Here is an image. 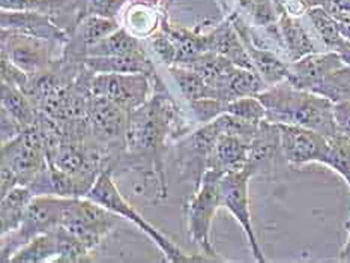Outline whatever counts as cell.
<instances>
[{"label": "cell", "mask_w": 350, "mask_h": 263, "mask_svg": "<svg viewBox=\"0 0 350 263\" xmlns=\"http://www.w3.org/2000/svg\"><path fill=\"white\" fill-rule=\"evenodd\" d=\"M346 230H347V238H346V243H345L343 248L340 250L338 260L345 262V263H350V218L346 223Z\"/></svg>", "instance_id": "42"}, {"label": "cell", "mask_w": 350, "mask_h": 263, "mask_svg": "<svg viewBox=\"0 0 350 263\" xmlns=\"http://www.w3.org/2000/svg\"><path fill=\"white\" fill-rule=\"evenodd\" d=\"M221 176L223 173L206 170L202 178L200 186L197 188L188 203L189 238L211 262H223L211 243L212 221H214L217 210L221 208V191H219Z\"/></svg>", "instance_id": "7"}, {"label": "cell", "mask_w": 350, "mask_h": 263, "mask_svg": "<svg viewBox=\"0 0 350 263\" xmlns=\"http://www.w3.org/2000/svg\"><path fill=\"white\" fill-rule=\"evenodd\" d=\"M334 115H336L338 133L350 139V101L336 104V107H334Z\"/></svg>", "instance_id": "41"}, {"label": "cell", "mask_w": 350, "mask_h": 263, "mask_svg": "<svg viewBox=\"0 0 350 263\" xmlns=\"http://www.w3.org/2000/svg\"><path fill=\"white\" fill-rule=\"evenodd\" d=\"M90 90L113 101L122 110L131 113L149 100L154 92V80L142 72H103L94 74Z\"/></svg>", "instance_id": "12"}, {"label": "cell", "mask_w": 350, "mask_h": 263, "mask_svg": "<svg viewBox=\"0 0 350 263\" xmlns=\"http://www.w3.org/2000/svg\"><path fill=\"white\" fill-rule=\"evenodd\" d=\"M278 8V32L281 40V49H283V55L286 56L287 62H295L304 56L311 55V53L319 51L316 45L311 40V35L307 27L302 25L298 15H293L288 12L286 8L277 2Z\"/></svg>", "instance_id": "18"}, {"label": "cell", "mask_w": 350, "mask_h": 263, "mask_svg": "<svg viewBox=\"0 0 350 263\" xmlns=\"http://www.w3.org/2000/svg\"><path fill=\"white\" fill-rule=\"evenodd\" d=\"M208 41L211 51L229 59L236 66L254 70V65L251 62L245 45H243L239 33L236 32L229 17H226V20L208 32Z\"/></svg>", "instance_id": "21"}, {"label": "cell", "mask_w": 350, "mask_h": 263, "mask_svg": "<svg viewBox=\"0 0 350 263\" xmlns=\"http://www.w3.org/2000/svg\"><path fill=\"white\" fill-rule=\"evenodd\" d=\"M250 163V143L238 135L221 134L209 155L208 170L223 173L245 169Z\"/></svg>", "instance_id": "19"}, {"label": "cell", "mask_w": 350, "mask_h": 263, "mask_svg": "<svg viewBox=\"0 0 350 263\" xmlns=\"http://www.w3.org/2000/svg\"><path fill=\"white\" fill-rule=\"evenodd\" d=\"M221 134L223 128L217 117L176 140V161L180 167V178L185 182H193L194 190L202 184V178L208 170L209 155Z\"/></svg>", "instance_id": "9"}, {"label": "cell", "mask_w": 350, "mask_h": 263, "mask_svg": "<svg viewBox=\"0 0 350 263\" xmlns=\"http://www.w3.org/2000/svg\"><path fill=\"white\" fill-rule=\"evenodd\" d=\"M307 17L310 18L311 25L321 38L325 47L336 51L341 44L346 41L345 35L341 33L340 23L332 17V15L322 6H311L307 10Z\"/></svg>", "instance_id": "31"}, {"label": "cell", "mask_w": 350, "mask_h": 263, "mask_svg": "<svg viewBox=\"0 0 350 263\" xmlns=\"http://www.w3.org/2000/svg\"><path fill=\"white\" fill-rule=\"evenodd\" d=\"M65 203L66 197L59 195H35L20 227L2 236L0 260L3 263L11 262L15 253H18L30 240L57 229L62 224Z\"/></svg>", "instance_id": "6"}, {"label": "cell", "mask_w": 350, "mask_h": 263, "mask_svg": "<svg viewBox=\"0 0 350 263\" xmlns=\"http://www.w3.org/2000/svg\"><path fill=\"white\" fill-rule=\"evenodd\" d=\"M88 199L100 203L104 208H107L113 212L118 214L120 218L134 223L144 235H146L152 243H154L164 258L170 263H188V262H211L209 258L204 254H188L180 247L167 238L164 233L159 232L157 227H154L150 223H148L144 218L137 212V210L129 205V203L124 199V195L120 194L118 186L113 180V173L110 170L103 171L100 178L96 179L92 190L86 195Z\"/></svg>", "instance_id": "4"}, {"label": "cell", "mask_w": 350, "mask_h": 263, "mask_svg": "<svg viewBox=\"0 0 350 263\" xmlns=\"http://www.w3.org/2000/svg\"><path fill=\"white\" fill-rule=\"evenodd\" d=\"M33 197L35 194L26 185L15 186L3 195L2 203H0V225H2L0 235L3 236L20 227Z\"/></svg>", "instance_id": "25"}, {"label": "cell", "mask_w": 350, "mask_h": 263, "mask_svg": "<svg viewBox=\"0 0 350 263\" xmlns=\"http://www.w3.org/2000/svg\"><path fill=\"white\" fill-rule=\"evenodd\" d=\"M169 72L174 83H176L178 89L180 90V95L185 98L187 102L203 100V98H217V100H219L217 89L208 85L202 75L197 74L191 68L173 65L169 68Z\"/></svg>", "instance_id": "28"}, {"label": "cell", "mask_w": 350, "mask_h": 263, "mask_svg": "<svg viewBox=\"0 0 350 263\" xmlns=\"http://www.w3.org/2000/svg\"><path fill=\"white\" fill-rule=\"evenodd\" d=\"M164 32L170 36V40L176 45L178 50V60L176 65L187 66L194 59L202 56L203 53L209 50L208 33H197L194 30H189L184 26L174 25L167 14H161V23H159Z\"/></svg>", "instance_id": "22"}, {"label": "cell", "mask_w": 350, "mask_h": 263, "mask_svg": "<svg viewBox=\"0 0 350 263\" xmlns=\"http://www.w3.org/2000/svg\"><path fill=\"white\" fill-rule=\"evenodd\" d=\"M85 65L88 70L95 74L142 72L149 75V77L154 80V85L157 81L161 80V77H159L155 70L154 62H152V59L144 50L126 56H88L85 59Z\"/></svg>", "instance_id": "20"}, {"label": "cell", "mask_w": 350, "mask_h": 263, "mask_svg": "<svg viewBox=\"0 0 350 263\" xmlns=\"http://www.w3.org/2000/svg\"><path fill=\"white\" fill-rule=\"evenodd\" d=\"M0 95H2V109L23 128V131L36 124L40 110L21 89L2 81Z\"/></svg>", "instance_id": "24"}, {"label": "cell", "mask_w": 350, "mask_h": 263, "mask_svg": "<svg viewBox=\"0 0 350 263\" xmlns=\"http://www.w3.org/2000/svg\"><path fill=\"white\" fill-rule=\"evenodd\" d=\"M59 254V236L55 229L30 240V243L23 247L18 253H15V255L11 259V263L57 262Z\"/></svg>", "instance_id": "29"}, {"label": "cell", "mask_w": 350, "mask_h": 263, "mask_svg": "<svg viewBox=\"0 0 350 263\" xmlns=\"http://www.w3.org/2000/svg\"><path fill=\"white\" fill-rule=\"evenodd\" d=\"M0 25H2V29L14 30V32L40 38V40L60 45H65L70 41V35L56 26L50 17L40 12L2 10V12H0Z\"/></svg>", "instance_id": "17"}, {"label": "cell", "mask_w": 350, "mask_h": 263, "mask_svg": "<svg viewBox=\"0 0 350 263\" xmlns=\"http://www.w3.org/2000/svg\"><path fill=\"white\" fill-rule=\"evenodd\" d=\"M187 68H191L197 74H200L203 80L211 85L214 89L221 87L226 80L230 77V74L234 71L236 65H233L229 59H226L221 55H217L214 51H206L202 56L189 62Z\"/></svg>", "instance_id": "27"}, {"label": "cell", "mask_w": 350, "mask_h": 263, "mask_svg": "<svg viewBox=\"0 0 350 263\" xmlns=\"http://www.w3.org/2000/svg\"><path fill=\"white\" fill-rule=\"evenodd\" d=\"M189 131L191 126L182 115L179 104L164 81H157L149 100L129 113L126 148L116 170L139 171L144 184L155 179L157 197L167 199L169 191L164 169L167 143L179 140Z\"/></svg>", "instance_id": "1"}, {"label": "cell", "mask_w": 350, "mask_h": 263, "mask_svg": "<svg viewBox=\"0 0 350 263\" xmlns=\"http://www.w3.org/2000/svg\"><path fill=\"white\" fill-rule=\"evenodd\" d=\"M142 50L144 49L140 38L129 32L125 26H120L116 32L90 47L88 56H126Z\"/></svg>", "instance_id": "30"}, {"label": "cell", "mask_w": 350, "mask_h": 263, "mask_svg": "<svg viewBox=\"0 0 350 263\" xmlns=\"http://www.w3.org/2000/svg\"><path fill=\"white\" fill-rule=\"evenodd\" d=\"M256 175L254 169L248 164L245 169L238 171L226 173L219 179V191H221V208H226L236 218V221L241 224V227L245 233L250 250L253 253V258L258 263H265L266 258L260 244H258L253 218L250 210V194L248 185L250 179Z\"/></svg>", "instance_id": "11"}, {"label": "cell", "mask_w": 350, "mask_h": 263, "mask_svg": "<svg viewBox=\"0 0 350 263\" xmlns=\"http://www.w3.org/2000/svg\"><path fill=\"white\" fill-rule=\"evenodd\" d=\"M336 51L341 56V59H343V62L350 66V41L346 40Z\"/></svg>", "instance_id": "43"}, {"label": "cell", "mask_w": 350, "mask_h": 263, "mask_svg": "<svg viewBox=\"0 0 350 263\" xmlns=\"http://www.w3.org/2000/svg\"><path fill=\"white\" fill-rule=\"evenodd\" d=\"M322 8L340 23L350 21V0H325Z\"/></svg>", "instance_id": "40"}, {"label": "cell", "mask_w": 350, "mask_h": 263, "mask_svg": "<svg viewBox=\"0 0 350 263\" xmlns=\"http://www.w3.org/2000/svg\"><path fill=\"white\" fill-rule=\"evenodd\" d=\"M148 38L150 41L152 49L155 51V55L167 68L176 65V60H178L176 45H174V42L170 40V36L167 35L161 27H158L155 32Z\"/></svg>", "instance_id": "37"}, {"label": "cell", "mask_w": 350, "mask_h": 263, "mask_svg": "<svg viewBox=\"0 0 350 263\" xmlns=\"http://www.w3.org/2000/svg\"><path fill=\"white\" fill-rule=\"evenodd\" d=\"M241 2H243V0H238V3H241Z\"/></svg>", "instance_id": "47"}, {"label": "cell", "mask_w": 350, "mask_h": 263, "mask_svg": "<svg viewBox=\"0 0 350 263\" xmlns=\"http://www.w3.org/2000/svg\"><path fill=\"white\" fill-rule=\"evenodd\" d=\"M0 72H2V81L21 89L23 92H26L30 85V79H32L27 72L20 70L17 65H14L5 56H2V62H0Z\"/></svg>", "instance_id": "39"}, {"label": "cell", "mask_w": 350, "mask_h": 263, "mask_svg": "<svg viewBox=\"0 0 350 263\" xmlns=\"http://www.w3.org/2000/svg\"><path fill=\"white\" fill-rule=\"evenodd\" d=\"M257 96L266 109V120L272 124L298 125L328 137L340 134L334 115L336 104L328 98L295 87L287 80L266 87Z\"/></svg>", "instance_id": "2"}, {"label": "cell", "mask_w": 350, "mask_h": 263, "mask_svg": "<svg viewBox=\"0 0 350 263\" xmlns=\"http://www.w3.org/2000/svg\"><path fill=\"white\" fill-rule=\"evenodd\" d=\"M131 0H83L85 15H103V17L116 18Z\"/></svg>", "instance_id": "38"}, {"label": "cell", "mask_w": 350, "mask_h": 263, "mask_svg": "<svg viewBox=\"0 0 350 263\" xmlns=\"http://www.w3.org/2000/svg\"><path fill=\"white\" fill-rule=\"evenodd\" d=\"M322 164L338 173L350 188V139L343 134L328 137V148Z\"/></svg>", "instance_id": "33"}, {"label": "cell", "mask_w": 350, "mask_h": 263, "mask_svg": "<svg viewBox=\"0 0 350 263\" xmlns=\"http://www.w3.org/2000/svg\"><path fill=\"white\" fill-rule=\"evenodd\" d=\"M338 23H340V21H338ZM340 29H341V33L345 35L346 40L350 41V21L340 23Z\"/></svg>", "instance_id": "44"}, {"label": "cell", "mask_w": 350, "mask_h": 263, "mask_svg": "<svg viewBox=\"0 0 350 263\" xmlns=\"http://www.w3.org/2000/svg\"><path fill=\"white\" fill-rule=\"evenodd\" d=\"M89 137L109 156L113 164V175L126 148V131L129 113L107 98L94 95L88 109Z\"/></svg>", "instance_id": "5"}, {"label": "cell", "mask_w": 350, "mask_h": 263, "mask_svg": "<svg viewBox=\"0 0 350 263\" xmlns=\"http://www.w3.org/2000/svg\"><path fill=\"white\" fill-rule=\"evenodd\" d=\"M227 17L230 18L236 32L239 33L241 40L245 45L251 62L254 65V70L260 74V77L266 85L273 86L281 81L287 80L288 75V62L286 59H281L277 51L260 47L251 38V26L241 15V11H233Z\"/></svg>", "instance_id": "14"}, {"label": "cell", "mask_w": 350, "mask_h": 263, "mask_svg": "<svg viewBox=\"0 0 350 263\" xmlns=\"http://www.w3.org/2000/svg\"><path fill=\"white\" fill-rule=\"evenodd\" d=\"M345 62L337 51H316L295 62H288L287 81L295 87L313 92L325 77L343 66Z\"/></svg>", "instance_id": "16"}, {"label": "cell", "mask_w": 350, "mask_h": 263, "mask_svg": "<svg viewBox=\"0 0 350 263\" xmlns=\"http://www.w3.org/2000/svg\"><path fill=\"white\" fill-rule=\"evenodd\" d=\"M0 180L2 197L18 185H30L49 167L47 143L35 124L17 137L2 143L0 150Z\"/></svg>", "instance_id": "3"}, {"label": "cell", "mask_w": 350, "mask_h": 263, "mask_svg": "<svg viewBox=\"0 0 350 263\" xmlns=\"http://www.w3.org/2000/svg\"><path fill=\"white\" fill-rule=\"evenodd\" d=\"M224 101H219L217 98H203V100L189 101V111L193 113V117L196 122L200 125L208 124L211 120L217 119L219 115H223L226 111Z\"/></svg>", "instance_id": "36"}, {"label": "cell", "mask_w": 350, "mask_h": 263, "mask_svg": "<svg viewBox=\"0 0 350 263\" xmlns=\"http://www.w3.org/2000/svg\"><path fill=\"white\" fill-rule=\"evenodd\" d=\"M268 85L256 70H245V68L236 66L230 77L218 89V95L221 101L230 102L243 96H257Z\"/></svg>", "instance_id": "26"}, {"label": "cell", "mask_w": 350, "mask_h": 263, "mask_svg": "<svg viewBox=\"0 0 350 263\" xmlns=\"http://www.w3.org/2000/svg\"><path fill=\"white\" fill-rule=\"evenodd\" d=\"M126 29L135 36H150L159 27L161 14L157 12V6H150L143 2H134L126 11Z\"/></svg>", "instance_id": "32"}, {"label": "cell", "mask_w": 350, "mask_h": 263, "mask_svg": "<svg viewBox=\"0 0 350 263\" xmlns=\"http://www.w3.org/2000/svg\"><path fill=\"white\" fill-rule=\"evenodd\" d=\"M0 6L6 11H30L47 15L70 36L86 17L83 0H0Z\"/></svg>", "instance_id": "15"}, {"label": "cell", "mask_w": 350, "mask_h": 263, "mask_svg": "<svg viewBox=\"0 0 350 263\" xmlns=\"http://www.w3.org/2000/svg\"><path fill=\"white\" fill-rule=\"evenodd\" d=\"M119 215L88 197H66L62 227L94 251L119 221Z\"/></svg>", "instance_id": "8"}, {"label": "cell", "mask_w": 350, "mask_h": 263, "mask_svg": "<svg viewBox=\"0 0 350 263\" xmlns=\"http://www.w3.org/2000/svg\"><path fill=\"white\" fill-rule=\"evenodd\" d=\"M313 92L328 98L334 104L350 101V66L345 64L337 68L319 83Z\"/></svg>", "instance_id": "34"}, {"label": "cell", "mask_w": 350, "mask_h": 263, "mask_svg": "<svg viewBox=\"0 0 350 263\" xmlns=\"http://www.w3.org/2000/svg\"><path fill=\"white\" fill-rule=\"evenodd\" d=\"M281 154L280 130L277 124L263 120L258 125L254 139L250 143V165L256 173L268 170Z\"/></svg>", "instance_id": "23"}, {"label": "cell", "mask_w": 350, "mask_h": 263, "mask_svg": "<svg viewBox=\"0 0 350 263\" xmlns=\"http://www.w3.org/2000/svg\"><path fill=\"white\" fill-rule=\"evenodd\" d=\"M248 122L260 124L266 119V109L258 96H243L226 104V111Z\"/></svg>", "instance_id": "35"}, {"label": "cell", "mask_w": 350, "mask_h": 263, "mask_svg": "<svg viewBox=\"0 0 350 263\" xmlns=\"http://www.w3.org/2000/svg\"><path fill=\"white\" fill-rule=\"evenodd\" d=\"M323 2H325V0H308L307 5H308V8H311V6H322Z\"/></svg>", "instance_id": "45"}, {"label": "cell", "mask_w": 350, "mask_h": 263, "mask_svg": "<svg viewBox=\"0 0 350 263\" xmlns=\"http://www.w3.org/2000/svg\"><path fill=\"white\" fill-rule=\"evenodd\" d=\"M304 2H306V5H307V2H308V0H304ZM308 6V5H307Z\"/></svg>", "instance_id": "46"}, {"label": "cell", "mask_w": 350, "mask_h": 263, "mask_svg": "<svg viewBox=\"0 0 350 263\" xmlns=\"http://www.w3.org/2000/svg\"><path fill=\"white\" fill-rule=\"evenodd\" d=\"M2 56L8 57L30 77L49 70L51 64L62 55L65 45L55 44L40 38L27 36L14 30L2 29L0 32Z\"/></svg>", "instance_id": "10"}, {"label": "cell", "mask_w": 350, "mask_h": 263, "mask_svg": "<svg viewBox=\"0 0 350 263\" xmlns=\"http://www.w3.org/2000/svg\"><path fill=\"white\" fill-rule=\"evenodd\" d=\"M278 125V124H277ZM281 154L292 167H304L311 163L322 164L328 135L298 125H278Z\"/></svg>", "instance_id": "13"}]
</instances>
